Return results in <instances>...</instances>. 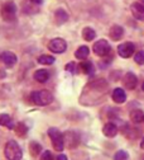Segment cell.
Listing matches in <instances>:
<instances>
[{"instance_id":"d4e9b609","label":"cell","mask_w":144,"mask_h":160,"mask_svg":"<svg viewBox=\"0 0 144 160\" xmlns=\"http://www.w3.org/2000/svg\"><path fill=\"white\" fill-rule=\"evenodd\" d=\"M128 159H129V155L124 150H119L114 156V160H128Z\"/></svg>"},{"instance_id":"5bb4252c","label":"cell","mask_w":144,"mask_h":160,"mask_svg":"<svg viewBox=\"0 0 144 160\" xmlns=\"http://www.w3.org/2000/svg\"><path fill=\"white\" fill-rule=\"evenodd\" d=\"M109 34H110V38L111 39H114V41H119V39L123 37V34H124V29H123V27L115 24V26H113L110 28Z\"/></svg>"},{"instance_id":"7402d4cb","label":"cell","mask_w":144,"mask_h":160,"mask_svg":"<svg viewBox=\"0 0 144 160\" xmlns=\"http://www.w3.org/2000/svg\"><path fill=\"white\" fill-rule=\"evenodd\" d=\"M54 61H56V58L51 55H42L38 57V62L42 65H52Z\"/></svg>"},{"instance_id":"3957f363","label":"cell","mask_w":144,"mask_h":160,"mask_svg":"<svg viewBox=\"0 0 144 160\" xmlns=\"http://www.w3.org/2000/svg\"><path fill=\"white\" fill-rule=\"evenodd\" d=\"M48 136L52 141V145L56 151H62L65 149V140H63V135L61 133V131L56 127H51L48 130Z\"/></svg>"},{"instance_id":"7a4b0ae2","label":"cell","mask_w":144,"mask_h":160,"mask_svg":"<svg viewBox=\"0 0 144 160\" xmlns=\"http://www.w3.org/2000/svg\"><path fill=\"white\" fill-rule=\"evenodd\" d=\"M4 154H5V158L8 160H22V158H23L22 149H20V146L16 144V141H14V140H10V141L7 142L5 149H4Z\"/></svg>"},{"instance_id":"52a82bcc","label":"cell","mask_w":144,"mask_h":160,"mask_svg":"<svg viewBox=\"0 0 144 160\" xmlns=\"http://www.w3.org/2000/svg\"><path fill=\"white\" fill-rule=\"evenodd\" d=\"M135 51V46L134 43L132 42H124L118 46V53L120 57H124V58H128L130 57Z\"/></svg>"},{"instance_id":"8992f818","label":"cell","mask_w":144,"mask_h":160,"mask_svg":"<svg viewBox=\"0 0 144 160\" xmlns=\"http://www.w3.org/2000/svg\"><path fill=\"white\" fill-rule=\"evenodd\" d=\"M67 48V43L62 38H53L48 43V50L54 53H63Z\"/></svg>"},{"instance_id":"d6a6232c","label":"cell","mask_w":144,"mask_h":160,"mask_svg":"<svg viewBox=\"0 0 144 160\" xmlns=\"http://www.w3.org/2000/svg\"><path fill=\"white\" fill-rule=\"evenodd\" d=\"M142 89H143V92H144V82H143V84H142Z\"/></svg>"},{"instance_id":"d6986e66","label":"cell","mask_w":144,"mask_h":160,"mask_svg":"<svg viewBox=\"0 0 144 160\" xmlns=\"http://www.w3.org/2000/svg\"><path fill=\"white\" fill-rule=\"evenodd\" d=\"M143 118H144V113L139 109H135V111H132L130 112V121L133 123H140L143 121Z\"/></svg>"},{"instance_id":"ac0fdd59","label":"cell","mask_w":144,"mask_h":160,"mask_svg":"<svg viewBox=\"0 0 144 160\" xmlns=\"http://www.w3.org/2000/svg\"><path fill=\"white\" fill-rule=\"evenodd\" d=\"M0 126H4L9 130L14 128V122H13V119L9 117V114H0Z\"/></svg>"},{"instance_id":"7c38bea8","label":"cell","mask_w":144,"mask_h":160,"mask_svg":"<svg viewBox=\"0 0 144 160\" xmlns=\"http://www.w3.org/2000/svg\"><path fill=\"white\" fill-rule=\"evenodd\" d=\"M130 9H132L133 15H134L137 19L144 21V7H143L140 3H138V2L133 3V4H132V7H130Z\"/></svg>"},{"instance_id":"9c48e42d","label":"cell","mask_w":144,"mask_h":160,"mask_svg":"<svg viewBox=\"0 0 144 160\" xmlns=\"http://www.w3.org/2000/svg\"><path fill=\"white\" fill-rule=\"evenodd\" d=\"M123 84H124V87L129 90H133L137 88L138 85V78L133 74V72H127L124 75V78H123Z\"/></svg>"},{"instance_id":"83f0119b","label":"cell","mask_w":144,"mask_h":160,"mask_svg":"<svg viewBox=\"0 0 144 160\" xmlns=\"http://www.w3.org/2000/svg\"><path fill=\"white\" fill-rule=\"evenodd\" d=\"M65 69H66L67 71H70V72H75V70H76L75 62H70V64H67V65L65 66Z\"/></svg>"},{"instance_id":"2e32d148","label":"cell","mask_w":144,"mask_h":160,"mask_svg":"<svg viewBox=\"0 0 144 160\" xmlns=\"http://www.w3.org/2000/svg\"><path fill=\"white\" fill-rule=\"evenodd\" d=\"M102 132H104V135L106 137H115L118 135V127L114 123L109 122V123H106L104 126V128H102Z\"/></svg>"},{"instance_id":"4dcf8cb0","label":"cell","mask_w":144,"mask_h":160,"mask_svg":"<svg viewBox=\"0 0 144 160\" xmlns=\"http://www.w3.org/2000/svg\"><path fill=\"white\" fill-rule=\"evenodd\" d=\"M140 148H142V149H144V137L142 138V141H140Z\"/></svg>"},{"instance_id":"1f68e13d","label":"cell","mask_w":144,"mask_h":160,"mask_svg":"<svg viewBox=\"0 0 144 160\" xmlns=\"http://www.w3.org/2000/svg\"><path fill=\"white\" fill-rule=\"evenodd\" d=\"M137 2H138V3H140V4L144 7V0H137Z\"/></svg>"},{"instance_id":"44dd1931","label":"cell","mask_w":144,"mask_h":160,"mask_svg":"<svg viewBox=\"0 0 144 160\" xmlns=\"http://www.w3.org/2000/svg\"><path fill=\"white\" fill-rule=\"evenodd\" d=\"M82 37H84L85 41H92V39L96 37V32L90 28V27H86L82 29Z\"/></svg>"},{"instance_id":"5b68a950","label":"cell","mask_w":144,"mask_h":160,"mask_svg":"<svg viewBox=\"0 0 144 160\" xmlns=\"http://www.w3.org/2000/svg\"><path fill=\"white\" fill-rule=\"evenodd\" d=\"M94 52L100 56V57H104V56H108L111 51V47L109 45V42L106 41V39H99L97 42L94 43V47H92Z\"/></svg>"},{"instance_id":"9a60e30c","label":"cell","mask_w":144,"mask_h":160,"mask_svg":"<svg viewBox=\"0 0 144 160\" xmlns=\"http://www.w3.org/2000/svg\"><path fill=\"white\" fill-rule=\"evenodd\" d=\"M54 19L58 24H63L68 21V13L65 9H57L54 13Z\"/></svg>"},{"instance_id":"8fae6325","label":"cell","mask_w":144,"mask_h":160,"mask_svg":"<svg viewBox=\"0 0 144 160\" xmlns=\"http://www.w3.org/2000/svg\"><path fill=\"white\" fill-rule=\"evenodd\" d=\"M111 98H113V101L118 104H121V103H124L125 102V99H127V94L124 92V89H121V88H116L114 89L113 94H111Z\"/></svg>"},{"instance_id":"484cf974","label":"cell","mask_w":144,"mask_h":160,"mask_svg":"<svg viewBox=\"0 0 144 160\" xmlns=\"http://www.w3.org/2000/svg\"><path fill=\"white\" fill-rule=\"evenodd\" d=\"M27 131H28V127H27L23 122H20V123L16 125V132H18V135L24 136V135L27 133Z\"/></svg>"},{"instance_id":"4fadbf2b","label":"cell","mask_w":144,"mask_h":160,"mask_svg":"<svg viewBox=\"0 0 144 160\" xmlns=\"http://www.w3.org/2000/svg\"><path fill=\"white\" fill-rule=\"evenodd\" d=\"M33 78L38 83H46L47 80L49 79V72L47 70H44V69H39L33 74Z\"/></svg>"},{"instance_id":"cb8c5ba5","label":"cell","mask_w":144,"mask_h":160,"mask_svg":"<svg viewBox=\"0 0 144 160\" xmlns=\"http://www.w3.org/2000/svg\"><path fill=\"white\" fill-rule=\"evenodd\" d=\"M134 61L138 64V65H143L144 64V50H140L135 53L134 56Z\"/></svg>"},{"instance_id":"603a6c76","label":"cell","mask_w":144,"mask_h":160,"mask_svg":"<svg viewBox=\"0 0 144 160\" xmlns=\"http://www.w3.org/2000/svg\"><path fill=\"white\" fill-rule=\"evenodd\" d=\"M29 151H30V154L33 156H37V155L40 154V151H42V146H40L38 142H35V141H32L29 144Z\"/></svg>"},{"instance_id":"f1b7e54d","label":"cell","mask_w":144,"mask_h":160,"mask_svg":"<svg viewBox=\"0 0 144 160\" xmlns=\"http://www.w3.org/2000/svg\"><path fill=\"white\" fill-rule=\"evenodd\" d=\"M29 2H32L35 5H42L43 4V0H29Z\"/></svg>"},{"instance_id":"277c9868","label":"cell","mask_w":144,"mask_h":160,"mask_svg":"<svg viewBox=\"0 0 144 160\" xmlns=\"http://www.w3.org/2000/svg\"><path fill=\"white\" fill-rule=\"evenodd\" d=\"M2 17L5 22H13L16 18V5L14 2L9 0L5 2L2 7Z\"/></svg>"},{"instance_id":"4316f807","label":"cell","mask_w":144,"mask_h":160,"mask_svg":"<svg viewBox=\"0 0 144 160\" xmlns=\"http://www.w3.org/2000/svg\"><path fill=\"white\" fill-rule=\"evenodd\" d=\"M39 160H53V155H52L51 151H44L43 154H40Z\"/></svg>"},{"instance_id":"30bf717a","label":"cell","mask_w":144,"mask_h":160,"mask_svg":"<svg viewBox=\"0 0 144 160\" xmlns=\"http://www.w3.org/2000/svg\"><path fill=\"white\" fill-rule=\"evenodd\" d=\"M0 57H2V61L5 64L7 68H13V66L16 64V61H18L15 53H14V52H10V51L3 52Z\"/></svg>"},{"instance_id":"ffe728a7","label":"cell","mask_w":144,"mask_h":160,"mask_svg":"<svg viewBox=\"0 0 144 160\" xmlns=\"http://www.w3.org/2000/svg\"><path fill=\"white\" fill-rule=\"evenodd\" d=\"M78 69L84 72V74H92L94 72V65H92V62H90V61H84V62H80V65H78Z\"/></svg>"},{"instance_id":"6da1fadb","label":"cell","mask_w":144,"mask_h":160,"mask_svg":"<svg viewBox=\"0 0 144 160\" xmlns=\"http://www.w3.org/2000/svg\"><path fill=\"white\" fill-rule=\"evenodd\" d=\"M30 101L35 106L44 107V106H48L49 103H52L53 97L48 90H37L30 94Z\"/></svg>"},{"instance_id":"836d02e7","label":"cell","mask_w":144,"mask_h":160,"mask_svg":"<svg viewBox=\"0 0 144 160\" xmlns=\"http://www.w3.org/2000/svg\"><path fill=\"white\" fill-rule=\"evenodd\" d=\"M143 121H144V118H143Z\"/></svg>"},{"instance_id":"e0dca14e","label":"cell","mask_w":144,"mask_h":160,"mask_svg":"<svg viewBox=\"0 0 144 160\" xmlns=\"http://www.w3.org/2000/svg\"><path fill=\"white\" fill-rule=\"evenodd\" d=\"M89 55H90V50H89L87 46H81L75 52V57L78 58V60H85V58L89 57Z\"/></svg>"},{"instance_id":"f546056e","label":"cell","mask_w":144,"mask_h":160,"mask_svg":"<svg viewBox=\"0 0 144 160\" xmlns=\"http://www.w3.org/2000/svg\"><path fill=\"white\" fill-rule=\"evenodd\" d=\"M57 160H68V159H67V156H66V155L59 154V155H58V158H57Z\"/></svg>"},{"instance_id":"ba28073f","label":"cell","mask_w":144,"mask_h":160,"mask_svg":"<svg viewBox=\"0 0 144 160\" xmlns=\"http://www.w3.org/2000/svg\"><path fill=\"white\" fill-rule=\"evenodd\" d=\"M63 140H65V144L70 148V149H73L78 145L80 142V137L76 132H72V131H68L63 135Z\"/></svg>"}]
</instances>
